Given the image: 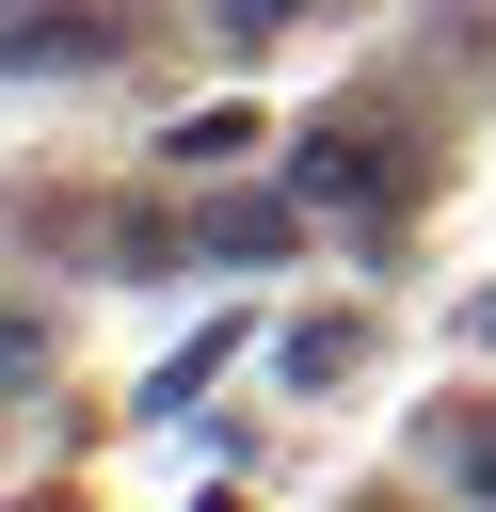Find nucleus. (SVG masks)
Instances as JSON below:
<instances>
[{
	"mask_svg": "<svg viewBox=\"0 0 496 512\" xmlns=\"http://www.w3.org/2000/svg\"><path fill=\"white\" fill-rule=\"evenodd\" d=\"M64 64L96 80V64H112V32H96V16H64V0H32V16H16V80H64Z\"/></svg>",
	"mask_w": 496,
	"mask_h": 512,
	"instance_id": "f03ea898",
	"label": "nucleus"
},
{
	"mask_svg": "<svg viewBox=\"0 0 496 512\" xmlns=\"http://www.w3.org/2000/svg\"><path fill=\"white\" fill-rule=\"evenodd\" d=\"M256 128H272V112L208 96V112H176V128H160V160H176V176H224V160H256Z\"/></svg>",
	"mask_w": 496,
	"mask_h": 512,
	"instance_id": "7ed1b4c3",
	"label": "nucleus"
},
{
	"mask_svg": "<svg viewBox=\"0 0 496 512\" xmlns=\"http://www.w3.org/2000/svg\"><path fill=\"white\" fill-rule=\"evenodd\" d=\"M384 192H400V160H384V144H352V128H320V144H304V208H384Z\"/></svg>",
	"mask_w": 496,
	"mask_h": 512,
	"instance_id": "f257e3e1",
	"label": "nucleus"
},
{
	"mask_svg": "<svg viewBox=\"0 0 496 512\" xmlns=\"http://www.w3.org/2000/svg\"><path fill=\"white\" fill-rule=\"evenodd\" d=\"M464 480H480V496H496V432H464Z\"/></svg>",
	"mask_w": 496,
	"mask_h": 512,
	"instance_id": "39448f33",
	"label": "nucleus"
},
{
	"mask_svg": "<svg viewBox=\"0 0 496 512\" xmlns=\"http://www.w3.org/2000/svg\"><path fill=\"white\" fill-rule=\"evenodd\" d=\"M192 16H208V32H224V48H272V32H288V16H304V0H192Z\"/></svg>",
	"mask_w": 496,
	"mask_h": 512,
	"instance_id": "20e7f679",
	"label": "nucleus"
},
{
	"mask_svg": "<svg viewBox=\"0 0 496 512\" xmlns=\"http://www.w3.org/2000/svg\"><path fill=\"white\" fill-rule=\"evenodd\" d=\"M464 336H480V352H496V288H480V304H464Z\"/></svg>",
	"mask_w": 496,
	"mask_h": 512,
	"instance_id": "423d86ee",
	"label": "nucleus"
}]
</instances>
